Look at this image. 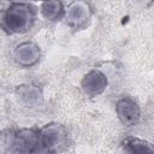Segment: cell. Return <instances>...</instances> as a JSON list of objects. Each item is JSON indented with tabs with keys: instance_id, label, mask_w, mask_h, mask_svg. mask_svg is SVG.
I'll use <instances>...</instances> for the list:
<instances>
[{
	"instance_id": "cell-1",
	"label": "cell",
	"mask_w": 154,
	"mask_h": 154,
	"mask_svg": "<svg viewBox=\"0 0 154 154\" xmlns=\"http://www.w3.org/2000/svg\"><path fill=\"white\" fill-rule=\"evenodd\" d=\"M36 18L35 8L26 2H11L0 16V26L8 34L29 31Z\"/></svg>"
},
{
	"instance_id": "cell-2",
	"label": "cell",
	"mask_w": 154,
	"mask_h": 154,
	"mask_svg": "<svg viewBox=\"0 0 154 154\" xmlns=\"http://www.w3.org/2000/svg\"><path fill=\"white\" fill-rule=\"evenodd\" d=\"M1 153H35L38 152V130L24 128L6 129L0 132Z\"/></svg>"
},
{
	"instance_id": "cell-3",
	"label": "cell",
	"mask_w": 154,
	"mask_h": 154,
	"mask_svg": "<svg viewBox=\"0 0 154 154\" xmlns=\"http://www.w3.org/2000/svg\"><path fill=\"white\" fill-rule=\"evenodd\" d=\"M69 131L60 123H49L38 130V150L47 153L63 152L69 147Z\"/></svg>"
},
{
	"instance_id": "cell-4",
	"label": "cell",
	"mask_w": 154,
	"mask_h": 154,
	"mask_svg": "<svg viewBox=\"0 0 154 154\" xmlns=\"http://www.w3.org/2000/svg\"><path fill=\"white\" fill-rule=\"evenodd\" d=\"M93 14L90 5L85 0H73L65 8V20L69 26L73 29L84 28Z\"/></svg>"
},
{
	"instance_id": "cell-5",
	"label": "cell",
	"mask_w": 154,
	"mask_h": 154,
	"mask_svg": "<svg viewBox=\"0 0 154 154\" xmlns=\"http://www.w3.org/2000/svg\"><path fill=\"white\" fill-rule=\"evenodd\" d=\"M116 113L125 126H135L141 119V109L138 103L131 97H122L116 105Z\"/></svg>"
},
{
	"instance_id": "cell-6",
	"label": "cell",
	"mask_w": 154,
	"mask_h": 154,
	"mask_svg": "<svg viewBox=\"0 0 154 154\" xmlns=\"http://www.w3.org/2000/svg\"><path fill=\"white\" fill-rule=\"evenodd\" d=\"M107 84H108L107 76L102 71L94 69L83 77L81 82V88L87 96L95 97L101 95L106 90Z\"/></svg>"
},
{
	"instance_id": "cell-7",
	"label": "cell",
	"mask_w": 154,
	"mask_h": 154,
	"mask_svg": "<svg viewBox=\"0 0 154 154\" xmlns=\"http://www.w3.org/2000/svg\"><path fill=\"white\" fill-rule=\"evenodd\" d=\"M18 102L28 108H36L43 102L42 90L34 84H20L16 89Z\"/></svg>"
},
{
	"instance_id": "cell-8",
	"label": "cell",
	"mask_w": 154,
	"mask_h": 154,
	"mask_svg": "<svg viewBox=\"0 0 154 154\" xmlns=\"http://www.w3.org/2000/svg\"><path fill=\"white\" fill-rule=\"evenodd\" d=\"M40 48L30 41L19 43L14 49V60L23 67H31L40 60Z\"/></svg>"
},
{
	"instance_id": "cell-9",
	"label": "cell",
	"mask_w": 154,
	"mask_h": 154,
	"mask_svg": "<svg viewBox=\"0 0 154 154\" xmlns=\"http://www.w3.org/2000/svg\"><path fill=\"white\" fill-rule=\"evenodd\" d=\"M41 14L46 20H59L65 14V7L61 0H43L41 5Z\"/></svg>"
},
{
	"instance_id": "cell-10",
	"label": "cell",
	"mask_w": 154,
	"mask_h": 154,
	"mask_svg": "<svg viewBox=\"0 0 154 154\" xmlns=\"http://www.w3.org/2000/svg\"><path fill=\"white\" fill-rule=\"evenodd\" d=\"M122 147L125 152L132 153V154H140V153H153L154 149L150 146L149 142L137 138V137H126L122 142Z\"/></svg>"
},
{
	"instance_id": "cell-11",
	"label": "cell",
	"mask_w": 154,
	"mask_h": 154,
	"mask_svg": "<svg viewBox=\"0 0 154 154\" xmlns=\"http://www.w3.org/2000/svg\"><path fill=\"white\" fill-rule=\"evenodd\" d=\"M136 2H138V4L143 5V6H149L153 2V0H136Z\"/></svg>"
},
{
	"instance_id": "cell-12",
	"label": "cell",
	"mask_w": 154,
	"mask_h": 154,
	"mask_svg": "<svg viewBox=\"0 0 154 154\" xmlns=\"http://www.w3.org/2000/svg\"><path fill=\"white\" fill-rule=\"evenodd\" d=\"M7 1H10V2H24L25 0H7Z\"/></svg>"
}]
</instances>
